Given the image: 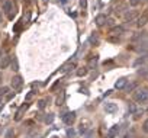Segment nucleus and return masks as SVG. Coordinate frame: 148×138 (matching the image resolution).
<instances>
[{
	"label": "nucleus",
	"instance_id": "nucleus-4",
	"mask_svg": "<svg viewBox=\"0 0 148 138\" xmlns=\"http://www.w3.org/2000/svg\"><path fill=\"white\" fill-rule=\"evenodd\" d=\"M62 121L65 125H73L76 121V112H67L65 115H62Z\"/></svg>",
	"mask_w": 148,
	"mask_h": 138
},
{
	"label": "nucleus",
	"instance_id": "nucleus-20",
	"mask_svg": "<svg viewBox=\"0 0 148 138\" xmlns=\"http://www.w3.org/2000/svg\"><path fill=\"white\" fill-rule=\"evenodd\" d=\"M12 67H13V70H19V65H18V60L13 57V60H12Z\"/></svg>",
	"mask_w": 148,
	"mask_h": 138
},
{
	"label": "nucleus",
	"instance_id": "nucleus-18",
	"mask_svg": "<svg viewBox=\"0 0 148 138\" xmlns=\"http://www.w3.org/2000/svg\"><path fill=\"white\" fill-rule=\"evenodd\" d=\"M64 97H65V96H64V93H61V96H58V97H57V105H58V106L64 103Z\"/></svg>",
	"mask_w": 148,
	"mask_h": 138
},
{
	"label": "nucleus",
	"instance_id": "nucleus-31",
	"mask_svg": "<svg viewBox=\"0 0 148 138\" xmlns=\"http://www.w3.org/2000/svg\"><path fill=\"white\" fill-rule=\"evenodd\" d=\"M106 23H108V25H110V26H112V25H113V19H108V22H106Z\"/></svg>",
	"mask_w": 148,
	"mask_h": 138
},
{
	"label": "nucleus",
	"instance_id": "nucleus-28",
	"mask_svg": "<svg viewBox=\"0 0 148 138\" xmlns=\"http://www.w3.org/2000/svg\"><path fill=\"white\" fill-rule=\"evenodd\" d=\"M80 6H82L83 9H86V6H87V0H80Z\"/></svg>",
	"mask_w": 148,
	"mask_h": 138
},
{
	"label": "nucleus",
	"instance_id": "nucleus-23",
	"mask_svg": "<svg viewBox=\"0 0 148 138\" xmlns=\"http://www.w3.org/2000/svg\"><path fill=\"white\" fill-rule=\"evenodd\" d=\"M141 3V0H129V5L131 6H138Z\"/></svg>",
	"mask_w": 148,
	"mask_h": 138
},
{
	"label": "nucleus",
	"instance_id": "nucleus-37",
	"mask_svg": "<svg viewBox=\"0 0 148 138\" xmlns=\"http://www.w3.org/2000/svg\"><path fill=\"white\" fill-rule=\"evenodd\" d=\"M0 80H2V73H0Z\"/></svg>",
	"mask_w": 148,
	"mask_h": 138
},
{
	"label": "nucleus",
	"instance_id": "nucleus-32",
	"mask_svg": "<svg viewBox=\"0 0 148 138\" xmlns=\"http://www.w3.org/2000/svg\"><path fill=\"white\" fill-rule=\"evenodd\" d=\"M12 97H13V93H9V95H8V96H6V99H8V100H10V99H12Z\"/></svg>",
	"mask_w": 148,
	"mask_h": 138
},
{
	"label": "nucleus",
	"instance_id": "nucleus-10",
	"mask_svg": "<svg viewBox=\"0 0 148 138\" xmlns=\"http://www.w3.org/2000/svg\"><path fill=\"white\" fill-rule=\"evenodd\" d=\"M112 36H116V38H119L122 34H123V28L122 26H113L112 29H110V32H109Z\"/></svg>",
	"mask_w": 148,
	"mask_h": 138
},
{
	"label": "nucleus",
	"instance_id": "nucleus-35",
	"mask_svg": "<svg viewBox=\"0 0 148 138\" xmlns=\"http://www.w3.org/2000/svg\"><path fill=\"white\" fill-rule=\"evenodd\" d=\"M12 134H13V131H9V132H8V138H10V137H12Z\"/></svg>",
	"mask_w": 148,
	"mask_h": 138
},
{
	"label": "nucleus",
	"instance_id": "nucleus-38",
	"mask_svg": "<svg viewBox=\"0 0 148 138\" xmlns=\"http://www.w3.org/2000/svg\"><path fill=\"white\" fill-rule=\"evenodd\" d=\"M0 111H2V108H0Z\"/></svg>",
	"mask_w": 148,
	"mask_h": 138
},
{
	"label": "nucleus",
	"instance_id": "nucleus-16",
	"mask_svg": "<svg viewBox=\"0 0 148 138\" xmlns=\"http://www.w3.org/2000/svg\"><path fill=\"white\" fill-rule=\"evenodd\" d=\"M144 62H145V58H144V57H141V58H138V60H136V61L134 62V67H138V65H142Z\"/></svg>",
	"mask_w": 148,
	"mask_h": 138
},
{
	"label": "nucleus",
	"instance_id": "nucleus-1",
	"mask_svg": "<svg viewBox=\"0 0 148 138\" xmlns=\"http://www.w3.org/2000/svg\"><path fill=\"white\" fill-rule=\"evenodd\" d=\"M2 9H3V12L6 13V16H8L9 19H13V18H15L16 9H15L13 0H2Z\"/></svg>",
	"mask_w": 148,
	"mask_h": 138
},
{
	"label": "nucleus",
	"instance_id": "nucleus-13",
	"mask_svg": "<svg viewBox=\"0 0 148 138\" xmlns=\"http://www.w3.org/2000/svg\"><path fill=\"white\" fill-rule=\"evenodd\" d=\"M26 108H28V105H23V106L16 112V116H15V119H16V121H21V119H22V115H23V112L26 111Z\"/></svg>",
	"mask_w": 148,
	"mask_h": 138
},
{
	"label": "nucleus",
	"instance_id": "nucleus-19",
	"mask_svg": "<svg viewBox=\"0 0 148 138\" xmlns=\"http://www.w3.org/2000/svg\"><path fill=\"white\" fill-rule=\"evenodd\" d=\"M9 92V87H6V86H3V87H0V97H2L3 95H6Z\"/></svg>",
	"mask_w": 148,
	"mask_h": 138
},
{
	"label": "nucleus",
	"instance_id": "nucleus-9",
	"mask_svg": "<svg viewBox=\"0 0 148 138\" xmlns=\"http://www.w3.org/2000/svg\"><path fill=\"white\" fill-rule=\"evenodd\" d=\"M105 111L108 113H115V112H118V105L113 103V102H109V103L105 105Z\"/></svg>",
	"mask_w": 148,
	"mask_h": 138
},
{
	"label": "nucleus",
	"instance_id": "nucleus-3",
	"mask_svg": "<svg viewBox=\"0 0 148 138\" xmlns=\"http://www.w3.org/2000/svg\"><path fill=\"white\" fill-rule=\"evenodd\" d=\"M10 84H12V87H13V90H16V92H19V90L22 89V86H23V80H22V77H21V76H15V77L12 79V82H10Z\"/></svg>",
	"mask_w": 148,
	"mask_h": 138
},
{
	"label": "nucleus",
	"instance_id": "nucleus-15",
	"mask_svg": "<svg viewBox=\"0 0 148 138\" xmlns=\"http://www.w3.org/2000/svg\"><path fill=\"white\" fill-rule=\"evenodd\" d=\"M97 55H95V57H92L90 60H89V68H95L96 65H97Z\"/></svg>",
	"mask_w": 148,
	"mask_h": 138
},
{
	"label": "nucleus",
	"instance_id": "nucleus-14",
	"mask_svg": "<svg viewBox=\"0 0 148 138\" xmlns=\"http://www.w3.org/2000/svg\"><path fill=\"white\" fill-rule=\"evenodd\" d=\"M87 73H89V67H82V68H79V70H77V76L79 77H84Z\"/></svg>",
	"mask_w": 148,
	"mask_h": 138
},
{
	"label": "nucleus",
	"instance_id": "nucleus-7",
	"mask_svg": "<svg viewBox=\"0 0 148 138\" xmlns=\"http://www.w3.org/2000/svg\"><path fill=\"white\" fill-rule=\"evenodd\" d=\"M145 23H148V10H145V12L138 18V21H136V26L141 28V26H144Z\"/></svg>",
	"mask_w": 148,
	"mask_h": 138
},
{
	"label": "nucleus",
	"instance_id": "nucleus-2",
	"mask_svg": "<svg viewBox=\"0 0 148 138\" xmlns=\"http://www.w3.org/2000/svg\"><path fill=\"white\" fill-rule=\"evenodd\" d=\"M134 100H135V102H138V103L148 102V87L138 89V90L134 93Z\"/></svg>",
	"mask_w": 148,
	"mask_h": 138
},
{
	"label": "nucleus",
	"instance_id": "nucleus-34",
	"mask_svg": "<svg viewBox=\"0 0 148 138\" xmlns=\"http://www.w3.org/2000/svg\"><path fill=\"white\" fill-rule=\"evenodd\" d=\"M82 92H83L84 95H89V92H87V89H82Z\"/></svg>",
	"mask_w": 148,
	"mask_h": 138
},
{
	"label": "nucleus",
	"instance_id": "nucleus-29",
	"mask_svg": "<svg viewBox=\"0 0 148 138\" xmlns=\"http://www.w3.org/2000/svg\"><path fill=\"white\" fill-rule=\"evenodd\" d=\"M125 138H135V134L131 131V132H126V135H125Z\"/></svg>",
	"mask_w": 148,
	"mask_h": 138
},
{
	"label": "nucleus",
	"instance_id": "nucleus-39",
	"mask_svg": "<svg viewBox=\"0 0 148 138\" xmlns=\"http://www.w3.org/2000/svg\"><path fill=\"white\" fill-rule=\"evenodd\" d=\"M54 138H57V137H54Z\"/></svg>",
	"mask_w": 148,
	"mask_h": 138
},
{
	"label": "nucleus",
	"instance_id": "nucleus-5",
	"mask_svg": "<svg viewBox=\"0 0 148 138\" xmlns=\"http://www.w3.org/2000/svg\"><path fill=\"white\" fill-rule=\"evenodd\" d=\"M138 18H139L138 10H128L125 13V21L126 22H135V21H138Z\"/></svg>",
	"mask_w": 148,
	"mask_h": 138
},
{
	"label": "nucleus",
	"instance_id": "nucleus-22",
	"mask_svg": "<svg viewBox=\"0 0 148 138\" xmlns=\"http://www.w3.org/2000/svg\"><path fill=\"white\" fill-rule=\"evenodd\" d=\"M74 135H76V132H74V129H67V137H68V138H73Z\"/></svg>",
	"mask_w": 148,
	"mask_h": 138
},
{
	"label": "nucleus",
	"instance_id": "nucleus-25",
	"mask_svg": "<svg viewBox=\"0 0 148 138\" xmlns=\"http://www.w3.org/2000/svg\"><path fill=\"white\" fill-rule=\"evenodd\" d=\"M45 102H47L45 99H42V100H39V102H38V106H39V109H44V108H45Z\"/></svg>",
	"mask_w": 148,
	"mask_h": 138
},
{
	"label": "nucleus",
	"instance_id": "nucleus-26",
	"mask_svg": "<svg viewBox=\"0 0 148 138\" xmlns=\"http://www.w3.org/2000/svg\"><path fill=\"white\" fill-rule=\"evenodd\" d=\"M29 18H31V12L28 10V12H26V18H23V23H28V22H29Z\"/></svg>",
	"mask_w": 148,
	"mask_h": 138
},
{
	"label": "nucleus",
	"instance_id": "nucleus-17",
	"mask_svg": "<svg viewBox=\"0 0 148 138\" xmlns=\"http://www.w3.org/2000/svg\"><path fill=\"white\" fill-rule=\"evenodd\" d=\"M44 121H45L47 124H51V122L54 121V115H52V113H48V115L44 118Z\"/></svg>",
	"mask_w": 148,
	"mask_h": 138
},
{
	"label": "nucleus",
	"instance_id": "nucleus-12",
	"mask_svg": "<svg viewBox=\"0 0 148 138\" xmlns=\"http://www.w3.org/2000/svg\"><path fill=\"white\" fill-rule=\"evenodd\" d=\"M125 84H126V79H125V77H121V79L115 83V87H116V89H123Z\"/></svg>",
	"mask_w": 148,
	"mask_h": 138
},
{
	"label": "nucleus",
	"instance_id": "nucleus-11",
	"mask_svg": "<svg viewBox=\"0 0 148 138\" xmlns=\"http://www.w3.org/2000/svg\"><path fill=\"white\" fill-rule=\"evenodd\" d=\"M95 22H96V25H97V26H103V25H106L108 19H106V16H105V15H97V16H96V19H95Z\"/></svg>",
	"mask_w": 148,
	"mask_h": 138
},
{
	"label": "nucleus",
	"instance_id": "nucleus-30",
	"mask_svg": "<svg viewBox=\"0 0 148 138\" xmlns=\"http://www.w3.org/2000/svg\"><path fill=\"white\" fill-rule=\"evenodd\" d=\"M135 86H136V83H132V84H129V86H126V90H128V92H131V90H132V89H134Z\"/></svg>",
	"mask_w": 148,
	"mask_h": 138
},
{
	"label": "nucleus",
	"instance_id": "nucleus-8",
	"mask_svg": "<svg viewBox=\"0 0 148 138\" xmlns=\"http://www.w3.org/2000/svg\"><path fill=\"white\" fill-rule=\"evenodd\" d=\"M12 64V58L9 57V55H5V57H2V60H0V68H8L9 65Z\"/></svg>",
	"mask_w": 148,
	"mask_h": 138
},
{
	"label": "nucleus",
	"instance_id": "nucleus-6",
	"mask_svg": "<svg viewBox=\"0 0 148 138\" xmlns=\"http://www.w3.org/2000/svg\"><path fill=\"white\" fill-rule=\"evenodd\" d=\"M119 134V125H113L109 128L108 134H106V138H116Z\"/></svg>",
	"mask_w": 148,
	"mask_h": 138
},
{
	"label": "nucleus",
	"instance_id": "nucleus-33",
	"mask_svg": "<svg viewBox=\"0 0 148 138\" xmlns=\"http://www.w3.org/2000/svg\"><path fill=\"white\" fill-rule=\"evenodd\" d=\"M58 2H60V3H62V5H65V3L68 2V0H58Z\"/></svg>",
	"mask_w": 148,
	"mask_h": 138
},
{
	"label": "nucleus",
	"instance_id": "nucleus-24",
	"mask_svg": "<svg viewBox=\"0 0 148 138\" xmlns=\"http://www.w3.org/2000/svg\"><path fill=\"white\" fill-rule=\"evenodd\" d=\"M34 96H35V92H29V93L26 95V97H25V99H26V102H28V100H31Z\"/></svg>",
	"mask_w": 148,
	"mask_h": 138
},
{
	"label": "nucleus",
	"instance_id": "nucleus-36",
	"mask_svg": "<svg viewBox=\"0 0 148 138\" xmlns=\"http://www.w3.org/2000/svg\"><path fill=\"white\" fill-rule=\"evenodd\" d=\"M0 23H2V13H0Z\"/></svg>",
	"mask_w": 148,
	"mask_h": 138
},
{
	"label": "nucleus",
	"instance_id": "nucleus-27",
	"mask_svg": "<svg viewBox=\"0 0 148 138\" xmlns=\"http://www.w3.org/2000/svg\"><path fill=\"white\" fill-rule=\"evenodd\" d=\"M90 42H95V44H96V42H97V35L93 34V35L90 36Z\"/></svg>",
	"mask_w": 148,
	"mask_h": 138
},
{
	"label": "nucleus",
	"instance_id": "nucleus-21",
	"mask_svg": "<svg viewBox=\"0 0 148 138\" xmlns=\"http://www.w3.org/2000/svg\"><path fill=\"white\" fill-rule=\"evenodd\" d=\"M142 129H144V132H147V134H148V119H145V121H144V124H142Z\"/></svg>",
	"mask_w": 148,
	"mask_h": 138
}]
</instances>
